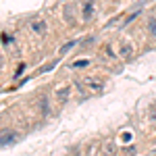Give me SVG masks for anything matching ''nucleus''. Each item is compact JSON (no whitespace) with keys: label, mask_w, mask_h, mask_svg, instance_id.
Segmentation results:
<instances>
[{"label":"nucleus","mask_w":156,"mask_h":156,"mask_svg":"<svg viewBox=\"0 0 156 156\" xmlns=\"http://www.w3.org/2000/svg\"><path fill=\"white\" fill-rule=\"evenodd\" d=\"M40 110H42V115H46V117L50 115V102H48V98H46V96L40 100Z\"/></svg>","instance_id":"1a4fd4ad"},{"label":"nucleus","mask_w":156,"mask_h":156,"mask_svg":"<svg viewBox=\"0 0 156 156\" xmlns=\"http://www.w3.org/2000/svg\"><path fill=\"white\" fill-rule=\"evenodd\" d=\"M29 29H31L36 36H44L46 29H48V23H46V19H42V17H34V19L29 21Z\"/></svg>","instance_id":"f257e3e1"},{"label":"nucleus","mask_w":156,"mask_h":156,"mask_svg":"<svg viewBox=\"0 0 156 156\" xmlns=\"http://www.w3.org/2000/svg\"><path fill=\"white\" fill-rule=\"evenodd\" d=\"M148 121L156 127V102H152V104L148 106Z\"/></svg>","instance_id":"6e6552de"},{"label":"nucleus","mask_w":156,"mask_h":156,"mask_svg":"<svg viewBox=\"0 0 156 156\" xmlns=\"http://www.w3.org/2000/svg\"><path fill=\"white\" fill-rule=\"evenodd\" d=\"M104 156H115V144L112 142H106L104 144Z\"/></svg>","instance_id":"9d476101"},{"label":"nucleus","mask_w":156,"mask_h":156,"mask_svg":"<svg viewBox=\"0 0 156 156\" xmlns=\"http://www.w3.org/2000/svg\"><path fill=\"white\" fill-rule=\"evenodd\" d=\"M148 31H150V36L156 37V19H150L148 21Z\"/></svg>","instance_id":"9b49d317"},{"label":"nucleus","mask_w":156,"mask_h":156,"mask_svg":"<svg viewBox=\"0 0 156 156\" xmlns=\"http://www.w3.org/2000/svg\"><path fill=\"white\" fill-rule=\"evenodd\" d=\"M75 44H77V42H75V40H71V42H69V44H65V46H62V48H60V54H67V52H69V50H71L73 46H75Z\"/></svg>","instance_id":"ddd939ff"},{"label":"nucleus","mask_w":156,"mask_h":156,"mask_svg":"<svg viewBox=\"0 0 156 156\" xmlns=\"http://www.w3.org/2000/svg\"><path fill=\"white\" fill-rule=\"evenodd\" d=\"M81 83L87 85L92 92H102V87H104V81H102V79H98V77H85Z\"/></svg>","instance_id":"423d86ee"},{"label":"nucleus","mask_w":156,"mask_h":156,"mask_svg":"<svg viewBox=\"0 0 156 156\" xmlns=\"http://www.w3.org/2000/svg\"><path fill=\"white\" fill-rule=\"evenodd\" d=\"M54 96H56L60 106H65V104L69 102V98H71V87H69V85H60V87L54 90Z\"/></svg>","instance_id":"20e7f679"},{"label":"nucleus","mask_w":156,"mask_h":156,"mask_svg":"<svg viewBox=\"0 0 156 156\" xmlns=\"http://www.w3.org/2000/svg\"><path fill=\"white\" fill-rule=\"evenodd\" d=\"M23 69H25V67H23V65H21V67L17 69V73H15V77H21V73H23Z\"/></svg>","instance_id":"4468645a"},{"label":"nucleus","mask_w":156,"mask_h":156,"mask_svg":"<svg viewBox=\"0 0 156 156\" xmlns=\"http://www.w3.org/2000/svg\"><path fill=\"white\" fill-rule=\"evenodd\" d=\"M87 65H90V60H75L71 67L73 69H83V67H87Z\"/></svg>","instance_id":"f8f14e48"},{"label":"nucleus","mask_w":156,"mask_h":156,"mask_svg":"<svg viewBox=\"0 0 156 156\" xmlns=\"http://www.w3.org/2000/svg\"><path fill=\"white\" fill-rule=\"evenodd\" d=\"M94 12H96V2H94V0H85L83 6H81V17H83V21H92Z\"/></svg>","instance_id":"39448f33"},{"label":"nucleus","mask_w":156,"mask_h":156,"mask_svg":"<svg viewBox=\"0 0 156 156\" xmlns=\"http://www.w3.org/2000/svg\"><path fill=\"white\" fill-rule=\"evenodd\" d=\"M119 56L123 60H133V56H135V50H133V46L127 42V40H121L119 42Z\"/></svg>","instance_id":"f03ea898"},{"label":"nucleus","mask_w":156,"mask_h":156,"mask_svg":"<svg viewBox=\"0 0 156 156\" xmlns=\"http://www.w3.org/2000/svg\"><path fill=\"white\" fill-rule=\"evenodd\" d=\"M62 19H65V23L67 25H77V9L73 6V4H65L62 6Z\"/></svg>","instance_id":"7ed1b4c3"},{"label":"nucleus","mask_w":156,"mask_h":156,"mask_svg":"<svg viewBox=\"0 0 156 156\" xmlns=\"http://www.w3.org/2000/svg\"><path fill=\"white\" fill-rule=\"evenodd\" d=\"M15 140H17V133L12 131V129L2 131L0 133V148H4V146H9V144H15Z\"/></svg>","instance_id":"0eeeda50"}]
</instances>
